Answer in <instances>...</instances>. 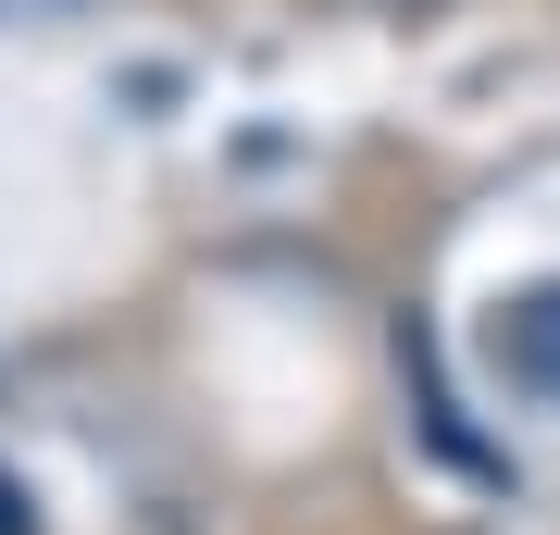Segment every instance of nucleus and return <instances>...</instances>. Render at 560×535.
<instances>
[{
    "label": "nucleus",
    "instance_id": "f257e3e1",
    "mask_svg": "<svg viewBox=\"0 0 560 535\" xmlns=\"http://www.w3.org/2000/svg\"><path fill=\"white\" fill-rule=\"evenodd\" d=\"M499 361H511V386L560 398V287H523V299H499Z\"/></svg>",
    "mask_w": 560,
    "mask_h": 535
},
{
    "label": "nucleus",
    "instance_id": "f03ea898",
    "mask_svg": "<svg viewBox=\"0 0 560 535\" xmlns=\"http://www.w3.org/2000/svg\"><path fill=\"white\" fill-rule=\"evenodd\" d=\"M0 535H38V498H25L13 474H0Z\"/></svg>",
    "mask_w": 560,
    "mask_h": 535
},
{
    "label": "nucleus",
    "instance_id": "7ed1b4c3",
    "mask_svg": "<svg viewBox=\"0 0 560 535\" xmlns=\"http://www.w3.org/2000/svg\"><path fill=\"white\" fill-rule=\"evenodd\" d=\"M399 13H423V0H399Z\"/></svg>",
    "mask_w": 560,
    "mask_h": 535
}]
</instances>
